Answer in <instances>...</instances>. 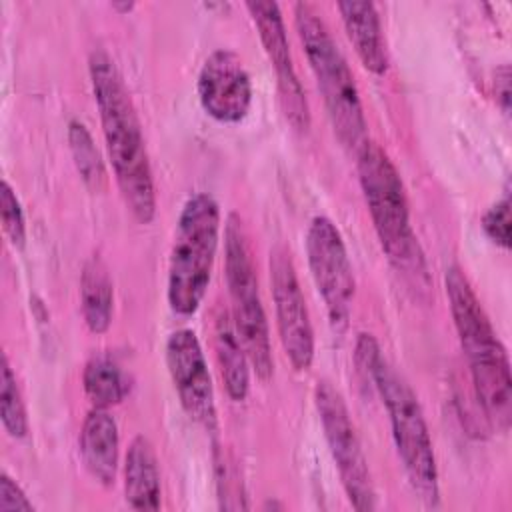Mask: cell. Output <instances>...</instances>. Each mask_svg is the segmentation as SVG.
Returning a JSON list of instances; mask_svg holds the SVG:
<instances>
[{"label": "cell", "instance_id": "obj_1", "mask_svg": "<svg viewBox=\"0 0 512 512\" xmlns=\"http://www.w3.org/2000/svg\"><path fill=\"white\" fill-rule=\"evenodd\" d=\"M88 72L120 194L132 216L142 224H150L156 214V186L130 92L114 60L104 50L90 54Z\"/></svg>", "mask_w": 512, "mask_h": 512}, {"label": "cell", "instance_id": "obj_2", "mask_svg": "<svg viewBox=\"0 0 512 512\" xmlns=\"http://www.w3.org/2000/svg\"><path fill=\"white\" fill-rule=\"evenodd\" d=\"M356 366L366 382L378 392L388 412L398 458L412 490L422 502H438V468L432 438L422 406L408 382L388 364L376 338L360 332L356 340Z\"/></svg>", "mask_w": 512, "mask_h": 512}, {"label": "cell", "instance_id": "obj_3", "mask_svg": "<svg viewBox=\"0 0 512 512\" xmlns=\"http://www.w3.org/2000/svg\"><path fill=\"white\" fill-rule=\"evenodd\" d=\"M444 288L460 346L468 358L476 400L490 424L506 432L512 422V380L506 350L460 266L454 264L446 270Z\"/></svg>", "mask_w": 512, "mask_h": 512}, {"label": "cell", "instance_id": "obj_4", "mask_svg": "<svg viewBox=\"0 0 512 512\" xmlns=\"http://www.w3.org/2000/svg\"><path fill=\"white\" fill-rule=\"evenodd\" d=\"M294 22L334 134L346 148L358 152L368 136L354 74L330 28L312 4L298 2L294 6Z\"/></svg>", "mask_w": 512, "mask_h": 512}, {"label": "cell", "instance_id": "obj_5", "mask_svg": "<svg viewBox=\"0 0 512 512\" xmlns=\"http://www.w3.org/2000/svg\"><path fill=\"white\" fill-rule=\"evenodd\" d=\"M356 154L360 188L382 250L404 274H412L414 278L426 276L424 258L410 226L404 182L394 162L372 140H366Z\"/></svg>", "mask_w": 512, "mask_h": 512}, {"label": "cell", "instance_id": "obj_6", "mask_svg": "<svg viewBox=\"0 0 512 512\" xmlns=\"http://www.w3.org/2000/svg\"><path fill=\"white\" fill-rule=\"evenodd\" d=\"M220 234V208L208 192L182 206L168 260L166 300L176 316H192L208 290Z\"/></svg>", "mask_w": 512, "mask_h": 512}, {"label": "cell", "instance_id": "obj_7", "mask_svg": "<svg viewBox=\"0 0 512 512\" xmlns=\"http://www.w3.org/2000/svg\"><path fill=\"white\" fill-rule=\"evenodd\" d=\"M224 268L232 302L230 314L236 332L244 344L250 366L254 368L256 376L266 382L274 374L270 332L260 298L248 232L242 218L234 212L226 218L224 228Z\"/></svg>", "mask_w": 512, "mask_h": 512}, {"label": "cell", "instance_id": "obj_8", "mask_svg": "<svg viewBox=\"0 0 512 512\" xmlns=\"http://www.w3.org/2000/svg\"><path fill=\"white\" fill-rule=\"evenodd\" d=\"M314 404L320 416L328 450L338 468L342 486L352 508L360 512L374 510L376 492L368 460L364 456L360 438L356 434L342 394L328 380H318L314 388Z\"/></svg>", "mask_w": 512, "mask_h": 512}, {"label": "cell", "instance_id": "obj_9", "mask_svg": "<svg viewBox=\"0 0 512 512\" xmlns=\"http://www.w3.org/2000/svg\"><path fill=\"white\" fill-rule=\"evenodd\" d=\"M310 274L324 300L334 332L348 328L354 300V274L344 238L328 216H314L306 232Z\"/></svg>", "mask_w": 512, "mask_h": 512}, {"label": "cell", "instance_id": "obj_10", "mask_svg": "<svg viewBox=\"0 0 512 512\" xmlns=\"http://www.w3.org/2000/svg\"><path fill=\"white\" fill-rule=\"evenodd\" d=\"M268 266L276 326L284 354L296 372H304L314 360V330L290 252L284 246H274Z\"/></svg>", "mask_w": 512, "mask_h": 512}, {"label": "cell", "instance_id": "obj_11", "mask_svg": "<svg viewBox=\"0 0 512 512\" xmlns=\"http://www.w3.org/2000/svg\"><path fill=\"white\" fill-rule=\"evenodd\" d=\"M166 366L184 412L202 428H216L214 386L198 336L180 328L166 338Z\"/></svg>", "mask_w": 512, "mask_h": 512}, {"label": "cell", "instance_id": "obj_12", "mask_svg": "<svg viewBox=\"0 0 512 512\" xmlns=\"http://www.w3.org/2000/svg\"><path fill=\"white\" fill-rule=\"evenodd\" d=\"M246 8L254 20L264 52L276 72V86H278L282 110L288 122L294 126V130L306 132L310 126V110L294 68L280 6L276 2L256 0V2H248Z\"/></svg>", "mask_w": 512, "mask_h": 512}, {"label": "cell", "instance_id": "obj_13", "mask_svg": "<svg viewBox=\"0 0 512 512\" xmlns=\"http://www.w3.org/2000/svg\"><path fill=\"white\" fill-rule=\"evenodd\" d=\"M202 110L222 124L242 122L252 106V80L242 58L228 50H214L202 64L198 82Z\"/></svg>", "mask_w": 512, "mask_h": 512}, {"label": "cell", "instance_id": "obj_14", "mask_svg": "<svg viewBox=\"0 0 512 512\" xmlns=\"http://www.w3.org/2000/svg\"><path fill=\"white\" fill-rule=\"evenodd\" d=\"M80 456L88 474L104 484L112 486L118 472V456H120V436L118 424L108 408L94 406L80 430Z\"/></svg>", "mask_w": 512, "mask_h": 512}, {"label": "cell", "instance_id": "obj_15", "mask_svg": "<svg viewBox=\"0 0 512 512\" xmlns=\"http://www.w3.org/2000/svg\"><path fill=\"white\" fill-rule=\"evenodd\" d=\"M338 12L362 66L382 76L388 70V52L376 6L372 2H340Z\"/></svg>", "mask_w": 512, "mask_h": 512}, {"label": "cell", "instance_id": "obj_16", "mask_svg": "<svg viewBox=\"0 0 512 512\" xmlns=\"http://www.w3.org/2000/svg\"><path fill=\"white\" fill-rule=\"evenodd\" d=\"M124 498L134 510H158L162 488L154 446L146 436H136L124 458Z\"/></svg>", "mask_w": 512, "mask_h": 512}, {"label": "cell", "instance_id": "obj_17", "mask_svg": "<svg viewBox=\"0 0 512 512\" xmlns=\"http://www.w3.org/2000/svg\"><path fill=\"white\" fill-rule=\"evenodd\" d=\"M214 350L228 396L242 402L250 388V360L228 310H220L214 318Z\"/></svg>", "mask_w": 512, "mask_h": 512}, {"label": "cell", "instance_id": "obj_18", "mask_svg": "<svg viewBox=\"0 0 512 512\" xmlns=\"http://www.w3.org/2000/svg\"><path fill=\"white\" fill-rule=\"evenodd\" d=\"M80 300L88 330L94 334H104L112 324L114 286L104 260L96 254L88 258L82 268Z\"/></svg>", "mask_w": 512, "mask_h": 512}, {"label": "cell", "instance_id": "obj_19", "mask_svg": "<svg viewBox=\"0 0 512 512\" xmlns=\"http://www.w3.org/2000/svg\"><path fill=\"white\" fill-rule=\"evenodd\" d=\"M82 386L94 406L110 408L130 394V378L108 356H94L82 372Z\"/></svg>", "mask_w": 512, "mask_h": 512}, {"label": "cell", "instance_id": "obj_20", "mask_svg": "<svg viewBox=\"0 0 512 512\" xmlns=\"http://www.w3.org/2000/svg\"><path fill=\"white\" fill-rule=\"evenodd\" d=\"M68 144L74 158V166L92 192H100L106 186V168L102 156L94 144L92 134L80 120L68 122Z\"/></svg>", "mask_w": 512, "mask_h": 512}, {"label": "cell", "instance_id": "obj_21", "mask_svg": "<svg viewBox=\"0 0 512 512\" xmlns=\"http://www.w3.org/2000/svg\"><path fill=\"white\" fill-rule=\"evenodd\" d=\"M0 420L2 428L10 438H24L28 432V414L26 404L8 362V356L2 354V376H0Z\"/></svg>", "mask_w": 512, "mask_h": 512}, {"label": "cell", "instance_id": "obj_22", "mask_svg": "<svg viewBox=\"0 0 512 512\" xmlns=\"http://www.w3.org/2000/svg\"><path fill=\"white\" fill-rule=\"evenodd\" d=\"M0 220L2 230L14 248H22L26 242V220L20 206V200L8 180L0 184Z\"/></svg>", "mask_w": 512, "mask_h": 512}, {"label": "cell", "instance_id": "obj_23", "mask_svg": "<svg viewBox=\"0 0 512 512\" xmlns=\"http://www.w3.org/2000/svg\"><path fill=\"white\" fill-rule=\"evenodd\" d=\"M484 234L504 250L510 248V198L508 194L490 206L482 216Z\"/></svg>", "mask_w": 512, "mask_h": 512}, {"label": "cell", "instance_id": "obj_24", "mask_svg": "<svg viewBox=\"0 0 512 512\" xmlns=\"http://www.w3.org/2000/svg\"><path fill=\"white\" fill-rule=\"evenodd\" d=\"M32 502L26 498L22 488L4 472L0 476V512L10 510H32Z\"/></svg>", "mask_w": 512, "mask_h": 512}, {"label": "cell", "instance_id": "obj_25", "mask_svg": "<svg viewBox=\"0 0 512 512\" xmlns=\"http://www.w3.org/2000/svg\"><path fill=\"white\" fill-rule=\"evenodd\" d=\"M496 98L504 112L510 110V70L508 66H502L496 72Z\"/></svg>", "mask_w": 512, "mask_h": 512}, {"label": "cell", "instance_id": "obj_26", "mask_svg": "<svg viewBox=\"0 0 512 512\" xmlns=\"http://www.w3.org/2000/svg\"><path fill=\"white\" fill-rule=\"evenodd\" d=\"M114 8H118V10H130L132 4H122V6H120V4H114Z\"/></svg>", "mask_w": 512, "mask_h": 512}]
</instances>
